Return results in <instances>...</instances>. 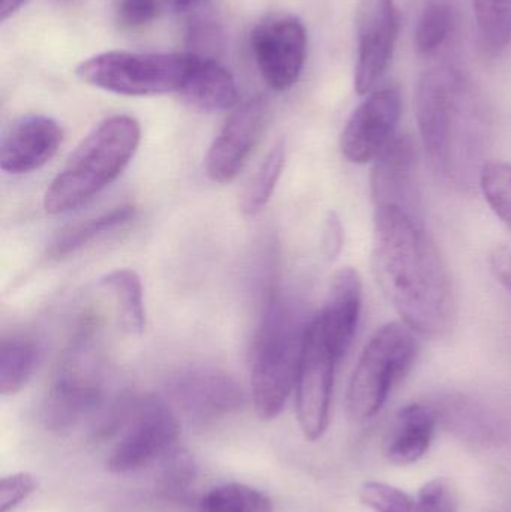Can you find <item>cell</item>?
<instances>
[{"mask_svg": "<svg viewBox=\"0 0 511 512\" xmlns=\"http://www.w3.org/2000/svg\"><path fill=\"white\" fill-rule=\"evenodd\" d=\"M437 414L431 406L411 403L396 415L389 442L387 459L398 466H410L428 454L434 441Z\"/></svg>", "mask_w": 511, "mask_h": 512, "instance_id": "cell-18", "label": "cell"}, {"mask_svg": "<svg viewBox=\"0 0 511 512\" xmlns=\"http://www.w3.org/2000/svg\"><path fill=\"white\" fill-rule=\"evenodd\" d=\"M374 162L371 192L375 207L396 206L422 218L416 182L417 152L410 135H396Z\"/></svg>", "mask_w": 511, "mask_h": 512, "instance_id": "cell-15", "label": "cell"}, {"mask_svg": "<svg viewBox=\"0 0 511 512\" xmlns=\"http://www.w3.org/2000/svg\"><path fill=\"white\" fill-rule=\"evenodd\" d=\"M416 117L429 164L453 188H473L488 152V123L459 72L437 68L417 83Z\"/></svg>", "mask_w": 511, "mask_h": 512, "instance_id": "cell-2", "label": "cell"}, {"mask_svg": "<svg viewBox=\"0 0 511 512\" xmlns=\"http://www.w3.org/2000/svg\"><path fill=\"white\" fill-rule=\"evenodd\" d=\"M159 465V490L171 499L185 496L194 484L197 474L191 453L177 445L159 462Z\"/></svg>", "mask_w": 511, "mask_h": 512, "instance_id": "cell-29", "label": "cell"}, {"mask_svg": "<svg viewBox=\"0 0 511 512\" xmlns=\"http://www.w3.org/2000/svg\"><path fill=\"white\" fill-rule=\"evenodd\" d=\"M107 367L90 337L84 334L66 352L57 366L42 405V420L50 432H74L92 423L98 432L108 435L116 429L126 402L110 403Z\"/></svg>", "mask_w": 511, "mask_h": 512, "instance_id": "cell-3", "label": "cell"}, {"mask_svg": "<svg viewBox=\"0 0 511 512\" xmlns=\"http://www.w3.org/2000/svg\"><path fill=\"white\" fill-rule=\"evenodd\" d=\"M62 129L47 116H27L11 126L0 146V168L8 174L39 170L62 144Z\"/></svg>", "mask_w": 511, "mask_h": 512, "instance_id": "cell-16", "label": "cell"}, {"mask_svg": "<svg viewBox=\"0 0 511 512\" xmlns=\"http://www.w3.org/2000/svg\"><path fill=\"white\" fill-rule=\"evenodd\" d=\"M107 457L108 471L125 475L161 462L179 441V421L167 402L144 396L126 405Z\"/></svg>", "mask_w": 511, "mask_h": 512, "instance_id": "cell-8", "label": "cell"}, {"mask_svg": "<svg viewBox=\"0 0 511 512\" xmlns=\"http://www.w3.org/2000/svg\"><path fill=\"white\" fill-rule=\"evenodd\" d=\"M24 2L26 0H0V18H2V21L12 17L24 5Z\"/></svg>", "mask_w": 511, "mask_h": 512, "instance_id": "cell-35", "label": "cell"}, {"mask_svg": "<svg viewBox=\"0 0 511 512\" xmlns=\"http://www.w3.org/2000/svg\"><path fill=\"white\" fill-rule=\"evenodd\" d=\"M311 319L281 295L266 304L252 349V402L258 418L272 421L281 415L296 387Z\"/></svg>", "mask_w": 511, "mask_h": 512, "instance_id": "cell-5", "label": "cell"}, {"mask_svg": "<svg viewBox=\"0 0 511 512\" xmlns=\"http://www.w3.org/2000/svg\"><path fill=\"white\" fill-rule=\"evenodd\" d=\"M416 512H459L455 487L446 478H434L419 490Z\"/></svg>", "mask_w": 511, "mask_h": 512, "instance_id": "cell-31", "label": "cell"}, {"mask_svg": "<svg viewBox=\"0 0 511 512\" xmlns=\"http://www.w3.org/2000/svg\"><path fill=\"white\" fill-rule=\"evenodd\" d=\"M38 489V481L27 472L8 475L0 481V512H11Z\"/></svg>", "mask_w": 511, "mask_h": 512, "instance_id": "cell-32", "label": "cell"}, {"mask_svg": "<svg viewBox=\"0 0 511 512\" xmlns=\"http://www.w3.org/2000/svg\"><path fill=\"white\" fill-rule=\"evenodd\" d=\"M455 27V12L452 6L443 0L429 2L420 15L416 27V47L425 56L437 53Z\"/></svg>", "mask_w": 511, "mask_h": 512, "instance_id": "cell-26", "label": "cell"}, {"mask_svg": "<svg viewBox=\"0 0 511 512\" xmlns=\"http://www.w3.org/2000/svg\"><path fill=\"white\" fill-rule=\"evenodd\" d=\"M402 99L396 87L371 93L356 108L341 135V152L353 164L375 161L395 140Z\"/></svg>", "mask_w": 511, "mask_h": 512, "instance_id": "cell-13", "label": "cell"}, {"mask_svg": "<svg viewBox=\"0 0 511 512\" xmlns=\"http://www.w3.org/2000/svg\"><path fill=\"white\" fill-rule=\"evenodd\" d=\"M179 95L191 107L215 113L233 108L237 104L239 90L227 68L216 60L197 54V60Z\"/></svg>", "mask_w": 511, "mask_h": 512, "instance_id": "cell-19", "label": "cell"}, {"mask_svg": "<svg viewBox=\"0 0 511 512\" xmlns=\"http://www.w3.org/2000/svg\"><path fill=\"white\" fill-rule=\"evenodd\" d=\"M360 501L372 512H416V498L392 484L377 481L363 484Z\"/></svg>", "mask_w": 511, "mask_h": 512, "instance_id": "cell-30", "label": "cell"}, {"mask_svg": "<svg viewBox=\"0 0 511 512\" xmlns=\"http://www.w3.org/2000/svg\"><path fill=\"white\" fill-rule=\"evenodd\" d=\"M489 267L500 285L511 294V249L509 246H495L489 255Z\"/></svg>", "mask_w": 511, "mask_h": 512, "instance_id": "cell-33", "label": "cell"}, {"mask_svg": "<svg viewBox=\"0 0 511 512\" xmlns=\"http://www.w3.org/2000/svg\"><path fill=\"white\" fill-rule=\"evenodd\" d=\"M98 288L107 292L114 301L117 322L129 334H141L146 328L143 283L140 276L129 268H119L105 274Z\"/></svg>", "mask_w": 511, "mask_h": 512, "instance_id": "cell-20", "label": "cell"}, {"mask_svg": "<svg viewBox=\"0 0 511 512\" xmlns=\"http://www.w3.org/2000/svg\"><path fill=\"white\" fill-rule=\"evenodd\" d=\"M339 361L314 316L306 331L296 382L297 420L308 441H318L329 427L333 382Z\"/></svg>", "mask_w": 511, "mask_h": 512, "instance_id": "cell-9", "label": "cell"}, {"mask_svg": "<svg viewBox=\"0 0 511 512\" xmlns=\"http://www.w3.org/2000/svg\"><path fill=\"white\" fill-rule=\"evenodd\" d=\"M140 141V123L134 117L113 116L99 123L48 186L45 212L68 213L92 200L128 167Z\"/></svg>", "mask_w": 511, "mask_h": 512, "instance_id": "cell-4", "label": "cell"}, {"mask_svg": "<svg viewBox=\"0 0 511 512\" xmlns=\"http://www.w3.org/2000/svg\"><path fill=\"white\" fill-rule=\"evenodd\" d=\"M363 301V282L359 271L344 267L330 279L329 291L323 309L315 321L326 334L339 360L345 357L359 325Z\"/></svg>", "mask_w": 511, "mask_h": 512, "instance_id": "cell-17", "label": "cell"}, {"mask_svg": "<svg viewBox=\"0 0 511 512\" xmlns=\"http://www.w3.org/2000/svg\"><path fill=\"white\" fill-rule=\"evenodd\" d=\"M252 51L261 77L275 92H287L299 80L308 56V32L293 15H272L255 26Z\"/></svg>", "mask_w": 511, "mask_h": 512, "instance_id": "cell-10", "label": "cell"}, {"mask_svg": "<svg viewBox=\"0 0 511 512\" xmlns=\"http://www.w3.org/2000/svg\"><path fill=\"white\" fill-rule=\"evenodd\" d=\"M197 512H273V505L260 490L230 483L206 493L198 502Z\"/></svg>", "mask_w": 511, "mask_h": 512, "instance_id": "cell-24", "label": "cell"}, {"mask_svg": "<svg viewBox=\"0 0 511 512\" xmlns=\"http://www.w3.org/2000/svg\"><path fill=\"white\" fill-rule=\"evenodd\" d=\"M419 354L417 334L404 322L383 325L363 349L347 390L348 414L371 420L386 405L393 388L408 375Z\"/></svg>", "mask_w": 511, "mask_h": 512, "instance_id": "cell-6", "label": "cell"}, {"mask_svg": "<svg viewBox=\"0 0 511 512\" xmlns=\"http://www.w3.org/2000/svg\"><path fill=\"white\" fill-rule=\"evenodd\" d=\"M135 212L137 210L134 206H120L110 212L102 213L96 218L87 219L86 222L74 225L59 234V237L51 243L48 255L51 258L60 259L75 254L98 240L99 237L128 225L135 218Z\"/></svg>", "mask_w": 511, "mask_h": 512, "instance_id": "cell-21", "label": "cell"}, {"mask_svg": "<svg viewBox=\"0 0 511 512\" xmlns=\"http://www.w3.org/2000/svg\"><path fill=\"white\" fill-rule=\"evenodd\" d=\"M401 32L395 0H362L357 15V57L354 89L368 95L386 74Z\"/></svg>", "mask_w": 511, "mask_h": 512, "instance_id": "cell-12", "label": "cell"}, {"mask_svg": "<svg viewBox=\"0 0 511 512\" xmlns=\"http://www.w3.org/2000/svg\"><path fill=\"white\" fill-rule=\"evenodd\" d=\"M269 116L266 99H249L237 107L210 146L207 176L216 183H230L239 176L260 141Z\"/></svg>", "mask_w": 511, "mask_h": 512, "instance_id": "cell-14", "label": "cell"}, {"mask_svg": "<svg viewBox=\"0 0 511 512\" xmlns=\"http://www.w3.org/2000/svg\"><path fill=\"white\" fill-rule=\"evenodd\" d=\"M344 245V228L336 213H329L324 227L323 249L327 258L335 259Z\"/></svg>", "mask_w": 511, "mask_h": 512, "instance_id": "cell-34", "label": "cell"}, {"mask_svg": "<svg viewBox=\"0 0 511 512\" xmlns=\"http://www.w3.org/2000/svg\"><path fill=\"white\" fill-rule=\"evenodd\" d=\"M167 387L180 411L197 426L216 423L245 403L239 382L218 367H186L168 379Z\"/></svg>", "mask_w": 511, "mask_h": 512, "instance_id": "cell-11", "label": "cell"}, {"mask_svg": "<svg viewBox=\"0 0 511 512\" xmlns=\"http://www.w3.org/2000/svg\"><path fill=\"white\" fill-rule=\"evenodd\" d=\"M477 33L486 54H500L511 41V0H473Z\"/></svg>", "mask_w": 511, "mask_h": 512, "instance_id": "cell-23", "label": "cell"}, {"mask_svg": "<svg viewBox=\"0 0 511 512\" xmlns=\"http://www.w3.org/2000/svg\"><path fill=\"white\" fill-rule=\"evenodd\" d=\"M285 167L284 143L275 144L267 153L266 158L258 167L257 174L252 179L251 185L246 189L242 201V210L245 215L257 216L263 212L278 186L282 171Z\"/></svg>", "mask_w": 511, "mask_h": 512, "instance_id": "cell-25", "label": "cell"}, {"mask_svg": "<svg viewBox=\"0 0 511 512\" xmlns=\"http://www.w3.org/2000/svg\"><path fill=\"white\" fill-rule=\"evenodd\" d=\"M372 271L417 336L440 339L452 330L458 312L455 288L422 218L396 206L375 207Z\"/></svg>", "mask_w": 511, "mask_h": 512, "instance_id": "cell-1", "label": "cell"}, {"mask_svg": "<svg viewBox=\"0 0 511 512\" xmlns=\"http://www.w3.org/2000/svg\"><path fill=\"white\" fill-rule=\"evenodd\" d=\"M197 60L194 53L107 51L78 65L77 75L89 86L125 96L180 93Z\"/></svg>", "mask_w": 511, "mask_h": 512, "instance_id": "cell-7", "label": "cell"}, {"mask_svg": "<svg viewBox=\"0 0 511 512\" xmlns=\"http://www.w3.org/2000/svg\"><path fill=\"white\" fill-rule=\"evenodd\" d=\"M479 186L492 212L511 231V164L486 162L480 171Z\"/></svg>", "mask_w": 511, "mask_h": 512, "instance_id": "cell-28", "label": "cell"}, {"mask_svg": "<svg viewBox=\"0 0 511 512\" xmlns=\"http://www.w3.org/2000/svg\"><path fill=\"white\" fill-rule=\"evenodd\" d=\"M38 345L27 337L12 336L0 346V393L12 396L26 387L38 367Z\"/></svg>", "mask_w": 511, "mask_h": 512, "instance_id": "cell-22", "label": "cell"}, {"mask_svg": "<svg viewBox=\"0 0 511 512\" xmlns=\"http://www.w3.org/2000/svg\"><path fill=\"white\" fill-rule=\"evenodd\" d=\"M201 2L203 0H117V23L123 29H138L162 15L194 9Z\"/></svg>", "mask_w": 511, "mask_h": 512, "instance_id": "cell-27", "label": "cell"}]
</instances>
